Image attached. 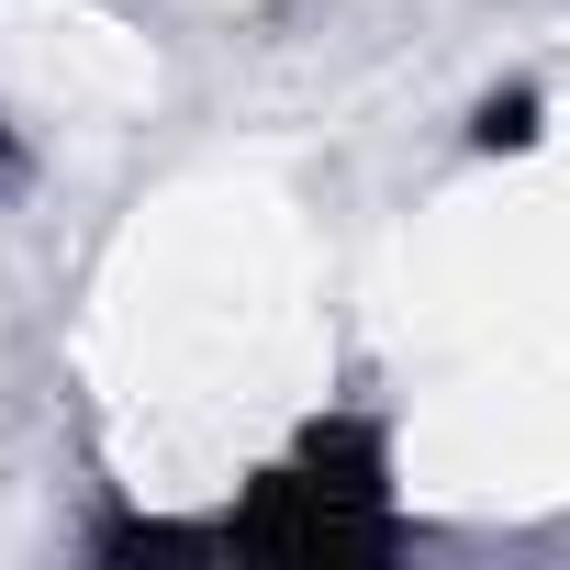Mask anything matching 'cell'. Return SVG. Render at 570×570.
I'll use <instances>...</instances> for the list:
<instances>
[{
    "label": "cell",
    "mask_w": 570,
    "mask_h": 570,
    "mask_svg": "<svg viewBox=\"0 0 570 570\" xmlns=\"http://www.w3.org/2000/svg\"><path fill=\"white\" fill-rule=\"evenodd\" d=\"M202 537L257 548V559H370V548H392V459L370 425H314L246 492V514H224Z\"/></svg>",
    "instance_id": "6da1fadb"
}]
</instances>
